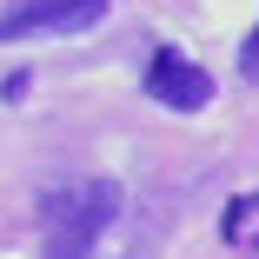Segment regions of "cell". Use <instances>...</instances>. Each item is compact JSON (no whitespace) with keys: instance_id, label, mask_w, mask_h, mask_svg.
Segmentation results:
<instances>
[{"instance_id":"1","label":"cell","mask_w":259,"mask_h":259,"mask_svg":"<svg viewBox=\"0 0 259 259\" xmlns=\"http://www.w3.org/2000/svg\"><path fill=\"white\" fill-rule=\"evenodd\" d=\"M113 220H120V186L113 180L47 186V199H40V259H87Z\"/></svg>"},{"instance_id":"2","label":"cell","mask_w":259,"mask_h":259,"mask_svg":"<svg viewBox=\"0 0 259 259\" xmlns=\"http://www.w3.org/2000/svg\"><path fill=\"white\" fill-rule=\"evenodd\" d=\"M107 0H14L0 7V47L7 40H47V33H87L100 27Z\"/></svg>"},{"instance_id":"3","label":"cell","mask_w":259,"mask_h":259,"mask_svg":"<svg viewBox=\"0 0 259 259\" xmlns=\"http://www.w3.org/2000/svg\"><path fill=\"white\" fill-rule=\"evenodd\" d=\"M140 87H146L153 107H166V113H199L206 100H213V73H206L199 60H186L180 47H153Z\"/></svg>"},{"instance_id":"4","label":"cell","mask_w":259,"mask_h":259,"mask_svg":"<svg viewBox=\"0 0 259 259\" xmlns=\"http://www.w3.org/2000/svg\"><path fill=\"white\" fill-rule=\"evenodd\" d=\"M252 213H259V186H252V193H239V199L226 206V220H220V233H226V239L239 246V239H246V220H252Z\"/></svg>"},{"instance_id":"5","label":"cell","mask_w":259,"mask_h":259,"mask_svg":"<svg viewBox=\"0 0 259 259\" xmlns=\"http://www.w3.org/2000/svg\"><path fill=\"white\" fill-rule=\"evenodd\" d=\"M239 73L259 87V27H252V33H246V47H239Z\"/></svg>"}]
</instances>
